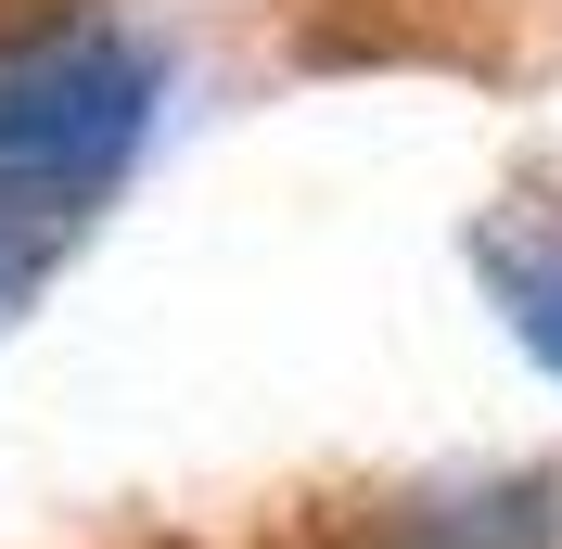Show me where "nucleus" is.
I'll return each instance as SVG.
<instances>
[{"label": "nucleus", "mask_w": 562, "mask_h": 549, "mask_svg": "<svg viewBox=\"0 0 562 549\" xmlns=\"http://www.w3.org/2000/svg\"><path fill=\"white\" fill-rule=\"evenodd\" d=\"M167 115V52L128 26H13L0 38V307L26 294L90 217L128 192L140 141Z\"/></svg>", "instance_id": "obj_1"}, {"label": "nucleus", "mask_w": 562, "mask_h": 549, "mask_svg": "<svg viewBox=\"0 0 562 549\" xmlns=\"http://www.w3.org/2000/svg\"><path fill=\"white\" fill-rule=\"evenodd\" d=\"M346 549H562V485H550V473H473V485H422V498L371 512Z\"/></svg>", "instance_id": "obj_2"}, {"label": "nucleus", "mask_w": 562, "mask_h": 549, "mask_svg": "<svg viewBox=\"0 0 562 549\" xmlns=\"http://www.w3.org/2000/svg\"><path fill=\"white\" fill-rule=\"evenodd\" d=\"M473 269H486V294H498V320H512V345H525L537 371L562 383V217H537V205L486 217V231H473Z\"/></svg>", "instance_id": "obj_3"}]
</instances>
